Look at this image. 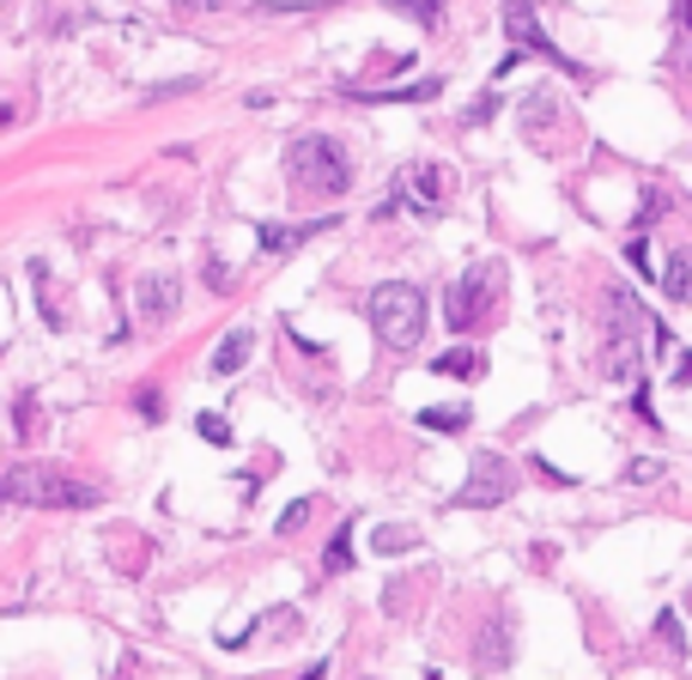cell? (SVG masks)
Segmentation results:
<instances>
[{
    "label": "cell",
    "instance_id": "1",
    "mask_svg": "<svg viewBox=\"0 0 692 680\" xmlns=\"http://www.w3.org/2000/svg\"><path fill=\"white\" fill-rule=\"evenodd\" d=\"M365 316H370V328H377V341L395 346V353H414V346L426 341V292L407 286V280H389V286L370 292Z\"/></svg>",
    "mask_w": 692,
    "mask_h": 680
},
{
    "label": "cell",
    "instance_id": "2",
    "mask_svg": "<svg viewBox=\"0 0 692 680\" xmlns=\"http://www.w3.org/2000/svg\"><path fill=\"white\" fill-rule=\"evenodd\" d=\"M286 176H292V189H304V195H346L353 164H346L340 140L304 134V140H292V146H286Z\"/></svg>",
    "mask_w": 692,
    "mask_h": 680
},
{
    "label": "cell",
    "instance_id": "3",
    "mask_svg": "<svg viewBox=\"0 0 692 680\" xmlns=\"http://www.w3.org/2000/svg\"><path fill=\"white\" fill-rule=\"evenodd\" d=\"M7 498L12 505H55V510H92L98 486L85 480H68V474H49V468H12L7 474Z\"/></svg>",
    "mask_w": 692,
    "mask_h": 680
},
{
    "label": "cell",
    "instance_id": "4",
    "mask_svg": "<svg viewBox=\"0 0 692 680\" xmlns=\"http://www.w3.org/2000/svg\"><path fill=\"white\" fill-rule=\"evenodd\" d=\"M505 31H510V61H522V55H541V61H553L559 73H571V80H583V61L566 55V49L553 43V37L541 31V19H535V7L529 0H505Z\"/></svg>",
    "mask_w": 692,
    "mask_h": 680
},
{
    "label": "cell",
    "instance_id": "5",
    "mask_svg": "<svg viewBox=\"0 0 692 680\" xmlns=\"http://www.w3.org/2000/svg\"><path fill=\"white\" fill-rule=\"evenodd\" d=\"M517 493V468H510L505 456H474V468H468V486L456 493V505L461 510H480V505H505V498Z\"/></svg>",
    "mask_w": 692,
    "mask_h": 680
},
{
    "label": "cell",
    "instance_id": "6",
    "mask_svg": "<svg viewBox=\"0 0 692 680\" xmlns=\"http://www.w3.org/2000/svg\"><path fill=\"white\" fill-rule=\"evenodd\" d=\"M492 286H498V267H468L461 274V286L450 292V328H474V316H480V304L492 298Z\"/></svg>",
    "mask_w": 692,
    "mask_h": 680
},
{
    "label": "cell",
    "instance_id": "7",
    "mask_svg": "<svg viewBox=\"0 0 692 680\" xmlns=\"http://www.w3.org/2000/svg\"><path fill=\"white\" fill-rule=\"evenodd\" d=\"M176 304H183V280H176V274L140 280V316H146V323H164V316H176Z\"/></svg>",
    "mask_w": 692,
    "mask_h": 680
},
{
    "label": "cell",
    "instance_id": "8",
    "mask_svg": "<svg viewBox=\"0 0 692 680\" xmlns=\"http://www.w3.org/2000/svg\"><path fill=\"white\" fill-rule=\"evenodd\" d=\"M316 231H335V220H311V225H255V237H262L267 255H286V250H298L304 237H316Z\"/></svg>",
    "mask_w": 692,
    "mask_h": 680
},
{
    "label": "cell",
    "instance_id": "9",
    "mask_svg": "<svg viewBox=\"0 0 692 680\" xmlns=\"http://www.w3.org/2000/svg\"><path fill=\"white\" fill-rule=\"evenodd\" d=\"M401 195L414 213H438V171L431 164H414V171H401Z\"/></svg>",
    "mask_w": 692,
    "mask_h": 680
},
{
    "label": "cell",
    "instance_id": "10",
    "mask_svg": "<svg viewBox=\"0 0 692 680\" xmlns=\"http://www.w3.org/2000/svg\"><path fill=\"white\" fill-rule=\"evenodd\" d=\"M444 80H419V85H395V92H346L358 98V104H426V98H438Z\"/></svg>",
    "mask_w": 692,
    "mask_h": 680
},
{
    "label": "cell",
    "instance_id": "11",
    "mask_svg": "<svg viewBox=\"0 0 692 680\" xmlns=\"http://www.w3.org/2000/svg\"><path fill=\"white\" fill-rule=\"evenodd\" d=\"M250 346H255V335L250 328H231V335L213 346V371H220V377H231V371H243L250 365Z\"/></svg>",
    "mask_w": 692,
    "mask_h": 680
},
{
    "label": "cell",
    "instance_id": "12",
    "mask_svg": "<svg viewBox=\"0 0 692 680\" xmlns=\"http://www.w3.org/2000/svg\"><path fill=\"white\" fill-rule=\"evenodd\" d=\"M510 662V620H492V638L474 645V669H505Z\"/></svg>",
    "mask_w": 692,
    "mask_h": 680
},
{
    "label": "cell",
    "instance_id": "13",
    "mask_svg": "<svg viewBox=\"0 0 692 680\" xmlns=\"http://www.w3.org/2000/svg\"><path fill=\"white\" fill-rule=\"evenodd\" d=\"M662 292L674 304H692V250H674L669 267H662Z\"/></svg>",
    "mask_w": 692,
    "mask_h": 680
},
{
    "label": "cell",
    "instance_id": "14",
    "mask_svg": "<svg viewBox=\"0 0 692 680\" xmlns=\"http://www.w3.org/2000/svg\"><path fill=\"white\" fill-rule=\"evenodd\" d=\"M419 547H426V541H419L414 529H389V522L370 535V554H383V559H389V554H419Z\"/></svg>",
    "mask_w": 692,
    "mask_h": 680
},
{
    "label": "cell",
    "instance_id": "15",
    "mask_svg": "<svg viewBox=\"0 0 692 680\" xmlns=\"http://www.w3.org/2000/svg\"><path fill=\"white\" fill-rule=\"evenodd\" d=\"M389 12L414 19L419 31H438V24H444V0H389Z\"/></svg>",
    "mask_w": 692,
    "mask_h": 680
},
{
    "label": "cell",
    "instance_id": "16",
    "mask_svg": "<svg viewBox=\"0 0 692 680\" xmlns=\"http://www.w3.org/2000/svg\"><path fill=\"white\" fill-rule=\"evenodd\" d=\"M419 426L426 432H468V407H426Z\"/></svg>",
    "mask_w": 692,
    "mask_h": 680
},
{
    "label": "cell",
    "instance_id": "17",
    "mask_svg": "<svg viewBox=\"0 0 692 680\" xmlns=\"http://www.w3.org/2000/svg\"><path fill=\"white\" fill-rule=\"evenodd\" d=\"M662 474H669V468H662L657 456H632V461H625V486H650V480H662Z\"/></svg>",
    "mask_w": 692,
    "mask_h": 680
},
{
    "label": "cell",
    "instance_id": "18",
    "mask_svg": "<svg viewBox=\"0 0 692 680\" xmlns=\"http://www.w3.org/2000/svg\"><path fill=\"white\" fill-rule=\"evenodd\" d=\"M323 566H328V571H353V541H346V529L328 541V559H323Z\"/></svg>",
    "mask_w": 692,
    "mask_h": 680
},
{
    "label": "cell",
    "instance_id": "19",
    "mask_svg": "<svg viewBox=\"0 0 692 680\" xmlns=\"http://www.w3.org/2000/svg\"><path fill=\"white\" fill-rule=\"evenodd\" d=\"M195 432H201L207 444H231V426H225V414H201V419H195Z\"/></svg>",
    "mask_w": 692,
    "mask_h": 680
},
{
    "label": "cell",
    "instance_id": "20",
    "mask_svg": "<svg viewBox=\"0 0 692 680\" xmlns=\"http://www.w3.org/2000/svg\"><path fill=\"white\" fill-rule=\"evenodd\" d=\"M438 371H444V377H468V371H474V353H468V346H456V353L438 358Z\"/></svg>",
    "mask_w": 692,
    "mask_h": 680
},
{
    "label": "cell",
    "instance_id": "21",
    "mask_svg": "<svg viewBox=\"0 0 692 680\" xmlns=\"http://www.w3.org/2000/svg\"><path fill=\"white\" fill-rule=\"evenodd\" d=\"M304 522H311V498H298V505H286V510H279V535L304 529Z\"/></svg>",
    "mask_w": 692,
    "mask_h": 680
},
{
    "label": "cell",
    "instance_id": "22",
    "mask_svg": "<svg viewBox=\"0 0 692 680\" xmlns=\"http://www.w3.org/2000/svg\"><path fill=\"white\" fill-rule=\"evenodd\" d=\"M657 638H662L669 650H681V657H686V638H681V620H674V613H662V620H657Z\"/></svg>",
    "mask_w": 692,
    "mask_h": 680
},
{
    "label": "cell",
    "instance_id": "23",
    "mask_svg": "<svg viewBox=\"0 0 692 680\" xmlns=\"http://www.w3.org/2000/svg\"><path fill=\"white\" fill-rule=\"evenodd\" d=\"M134 407H140L146 419H164V395H159V389H140V395H134Z\"/></svg>",
    "mask_w": 692,
    "mask_h": 680
},
{
    "label": "cell",
    "instance_id": "24",
    "mask_svg": "<svg viewBox=\"0 0 692 680\" xmlns=\"http://www.w3.org/2000/svg\"><path fill=\"white\" fill-rule=\"evenodd\" d=\"M492 115H498V98H492V92H486V98H480V104H474L468 115H461V122H468V128H474V122H492Z\"/></svg>",
    "mask_w": 692,
    "mask_h": 680
},
{
    "label": "cell",
    "instance_id": "25",
    "mask_svg": "<svg viewBox=\"0 0 692 680\" xmlns=\"http://www.w3.org/2000/svg\"><path fill=\"white\" fill-rule=\"evenodd\" d=\"M625 262H632L638 274H650V250H644V237H632V243H625Z\"/></svg>",
    "mask_w": 692,
    "mask_h": 680
},
{
    "label": "cell",
    "instance_id": "26",
    "mask_svg": "<svg viewBox=\"0 0 692 680\" xmlns=\"http://www.w3.org/2000/svg\"><path fill=\"white\" fill-rule=\"evenodd\" d=\"M674 389H692V353L674 358Z\"/></svg>",
    "mask_w": 692,
    "mask_h": 680
},
{
    "label": "cell",
    "instance_id": "27",
    "mask_svg": "<svg viewBox=\"0 0 692 680\" xmlns=\"http://www.w3.org/2000/svg\"><path fill=\"white\" fill-rule=\"evenodd\" d=\"M176 7H195V12H220L225 0H176Z\"/></svg>",
    "mask_w": 692,
    "mask_h": 680
},
{
    "label": "cell",
    "instance_id": "28",
    "mask_svg": "<svg viewBox=\"0 0 692 680\" xmlns=\"http://www.w3.org/2000/svg\"><path fill=\"white\" fill-rule=\"evenodd\" d=\"M681 73H686V85H692V43H681Z\"/></svg>",
    "mask_w": 692,
    "mask_h": 680
},
{
    "label": "cell",
    "instance_id": "29",
    "mask_svg": "<svg viewBox=\"0 0 692 680\" xmlns=\"http://www.w3.org/2000/svg\"><path fill=\"white\" fill-rule=\"evenodd\" d=\"M304 680H328V662H316V669H304Z\"/></svg>",
    "mask_w": 692,
    "mask_h": 680
},
{
    "label": "cell",
    "instance_id": "30",
    "mask_svg": "<svg viewBox=\"0 0 692 680\" xmlns=\"http://www.w3.org/2000/svg\"><path fill=\"white\" fill-rule=\"evenodd\" d=\"M681 24H686V31H692V0H681Z\"/></svg>",
    "mask_w": 692,
    "mask_h": 680
},
{
    "label": "cell",
    "instance_id": "31",
    "mask_svg": "<svg viewBox=\"0 0 692 680\" xmlns=\"http://www.w3.org/2000/svg\"><path fill=\"white\" fill-rule=\"evenodd\" d=\"M426 680H438V669H431V674H426Z\"/></svg>",
    "mask_w": 692,
    "mask_h": 680
}]
</instances>
